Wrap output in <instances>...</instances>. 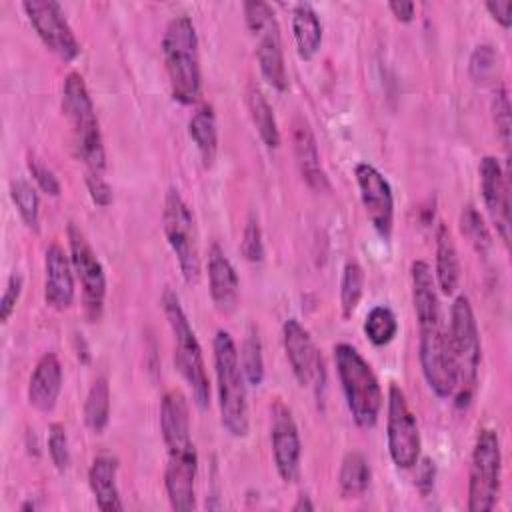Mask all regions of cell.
Wrapping results in <instances>:
<instances>
[{
	"label": "cell",
	"instance_id": "22",
	"mask_svg": "<svg viewBox=\"0 0 512 512\" xmlns=\"http://www.w3.org/2000/svg\"><path fill=\"white\" fill-rule=\"evenodd\" d=\"M292 140H294L296 162H298V168H300V174H302L304 182L316 192H328L330 190V180H328V176H326V172L320 164V152H318L314 132L310 130L308 122L300 116L294 120Z\"/></svg>",
	"mask_w": 512,
	"mask_h": 512
},
{
	"label": "cell",
	"instance_id": "3",
	"mask_svg": "<svg viewBox=\"0 0 512 512\" xmlns=\"http://www.w3.org/2000/svg\"><path fill=\"white\" fill-rule=\"evenodd\" d=\"M62 114L66 116L72 132L76 156L86 166V172L104 174L106 152L96 116L94 102L88 86L78 72H70L62 84Z\"/></svg>",
	"mask_w": 512,
	"mask_h": 512
},
{
	"label": "cell",
	"instance_id": "23",
	"mask_svg": "<svg viewBox=\"0 0 512 512\" xmlns=\"http://www.w3.org/2000/svg\"><path fill=\"white\" fill-rule=\"evenodd\" d=\"M116 474H118V460L110 454H98L88 470V484L94 494L96 506L102 512H120L124 510V504L120 500L118 484H116Z\"/></svg>",
	"mask_w": 512,
	"mask_h": 512
},
{
	"label": "cell",
	"instance_id": "12",
	"mask_svg": "<svg viewBox=\"0 0 512 512\" xmlns=\"http://www.w3.org/2000/svg\"><path fill=\"white\" fill-rule=\"evenodd\" d=\"M68 248L74 274L82 288L84 314L90 322H98L104 314L106 272L84 232L76 224H68Z\"/></svg>",
	"mask_w": 512,
	"mask_h": 512
},
{
	"label": "cell",
	"instance_id": "16",
	"mask_svg": "<svg viewBox=\"0 0 512 512\" xmlns=\"http://www.w3.org/2000/svg\"><path fill=\"white\" fill-rule=\"evenodd\" d=\"M354 176L372 228L384 242H390L394 228V194L390 182L376 166L368 162H358L354 166Z\"/></svg>",
	"mask_w": 512,
	"mask_h": 512
},
{
	"label": "cell",
	"instance_id": "35",
	"mask_svg": "<svg viewBox=\"0 0 512 512\" xmlns=\"http://www.w3.org/2000/svg\"><path fill=\"white\" fill-rule=\"evenodd\" d=\"M500 56L490 44H478L468 60V72L476 84H488L498 76Z\"/></svg>",
	"mask_w": 512,
	"mask_h": 512
},
{
	"label": "cell",
	"instance_id": "19",
	"mask_svg": "<svg viewBox=\"0 0 512 512\" xmlns=\"http://www.w3.org/2000/svg\"><path fill=\"white\" fill-rule=\"evenodd\" d=\"M74 268L70 254L60 244H50L44 254V300L54 310H68L74 304Z\"/></svg>",
	"mask_w": 512,
	"mask_h": 512
},
{
	"label": "cell",
	"instance_id": "38",
	"mask_svg": "<svg viewBox=\"0 0 512 512\" xmlns=\"http://www.w3.org/2000/svg\"><path fill=\"white\" fill-rule=\"evenodd\" d=\"M240 252L248 262H262V258H264L262 230H260L256 214H250L246 220L242 240H240Z\"/></svg>",
	"mask_w": 512,
	"mask_h": 512
},
{
	"label": "cell",
	"instance_id": "34",
	"mask_svg": "<svg viewBox=\"0 0 512 512\" xmlns=\"http://www.w3.org/2000/svg\"><path fill=\"white\" fill-rule=\"evenodd\" d=\"M460 230L480 256L488 254V250L492 248V236H490V230H488L482 214L476 210L474 204L462 206V210H460Z\"/></svg>",
	"mask_w": 512,
	"mask_h": 512
},
{
	"label": "cell",
	"instance_id": "43",
	"mask_svg": "<svg viewBox=\"0 0 512 512\" xmlns=\"http://www.w3.org/2000/svg\"><path fill=\"white\" fill-rule=\"evenodd\" d=\"M486 10L490 12V16L502 26V28H510L512 24V16H510V10H512V2L510 0H488L486 2Z\"/></svg>",
	"mask_w": 512,
	"mask_h": 512
},
{
	"label": "cell",
	"instance_id": "7",
	"mask_svg": "<svg viewBox=\"0 0 512 512\" xmlns=\"http://www.w3.org/2000/svg\"><path fill=\"white\" fill-rule=\"evenodd\" d=\"M448 338L456 364L454 404L456 408H468L476 394L482 346L470 300L464 294L456 296L452 302Z\"/></svg>",
	"mask_w": 512,
	"mask_h": 512
},
{
	"label": "cell",
	"instance_id": "31",
	"mask_svg": "<svg viewBox=\"0 0 512 512\" xmlns=\"http://www.w3.org/2000/svg\"><path fill=\"white\" fill-rule=\"evenodd\" d=\"M10 198L22 218V222L38 232L40 230V198L36 188L26 178H14L10 182Z\"/></svg>",
	"mask_w": 512,
	"mask_h": 512
},
{
	"label": "cell",
	"instance_id": "24",
	"mask_svg": "<svg viewBox=\"0 0 512 512\" xmlns=\"http://www.w3.org/2000/svg\"><path fill=\"white\" fill-rule=\"evenodd\" d=\"M432 272L438 290L452 296L460 282V260L454 238L444 222H440L436 228V264Z\"/></svg>",
	"mask_w": 512,
	"mask_h": 512
},
{
	"label": "cell",
	"instance_id": "18",
	"mask_svg": "<svg viewBox=\"0 0 512 512\" xmlns=\"http://www.w3.org/2000/svg\"><path fill=\"white\" fill-rule=\"evenodd\" d=\"M480 192L484 206L504 244H510V182L496 156L486 154L478 166Z\"/></svg>",
	"mask_w": 512,
	"mask_h": 512
},
{
	"label": "cell",
	"instance_id": "27",
	"mask_svg": "<svg viewBox=\"0 0 512 512\" xmlns=\"http://www.w3.org/2000/svg\"><path fill=\"white\" fill-rule=\"evenodd\" d=\"M246 106H248L252 124L258 132L260 140L264 142V146L278 148L280 146V130H278L274 110H272L270 102L266 100V96L262 94V90L254 84H250L246 90Z\"/></svg>",
	"mask_w": 512,
	"mask_h": 512
},
{
	"label": "cell",
	"instance_id": "39",
	"mask_svg": "<svg viewBox=\"0 0 512 512\" xmlns=\"http://www.w3.org/2000/svg\"><path fill=\"white\" fill-rule=\"evenodd\" d=\"M26 166H28V172H30L32 180L36 182V186H38L44 194H48V196H60L62 186H60V180H58V176L54 174L52 168H48V166H46L40 158H36L34 154L28 156Z\"/></svg>",
	"mask_w": 512,
	"mask_h": 512
},
{
	"label": "cell",
	"instance_id": "6",
	"mask_svg": "<svg viewBox=\"0 0 512 512\" xmlns=\"http://www.w3.org/2000/svg\"><path fill=\"white\" fill-rule=\"evenodd\" d=\"M162 310L174 340V364L188 384L194 404L200 410H206L210 406V380L206 374L202 346L180 304V296L172 288H166L162 294Z\"/></svg>",
	"mask_w": 512,
	"mask_h": 512
},
{
	"label": "cell",
	"instance_id": "20",
	"mask_svg": "<svg viewBox=\"0 0 512 512\" xmlns=\"http://www.w3.org/2000/svg\"><path fill=\"white\" fill-rule=\"evenodd\" d=\"M208 268V290L214 308L220 314H232L238 306L240 298V280L236 268L224 254L218 242H212L206 258Z\"/></svg>",
	"mask_w": 512,
	"mask_h": 512
},
{
	"label": "cell",
	"instance_id": "14",
	"mask_svg": "<svg viewBox=\"0 0 512 512\" xmlns=\"http://www.w3.org/2000/svg\"><path fill=\"white\" fill-rule=\"evenodd\" d=\"M32 28L42 44L54 52L60 60L72 62L80 54V42L76 40L72 26L68 24L62 6L54 0H26L22 4Z\"/></svg>",
	"mask_w": 512,
	"mask_h": 512
},
{
	"label": "cell",
	"instance_id": "32",
	"mask_svg": "<svg viewBox=\"0 0 512 512\" xmlns=\"http://www.w3.org/2000/svg\"><path fill=\"white\" fill-rule=\"evenodd\" d=\"M238 356H240V366L246 382L252 386H260L264 380V354H262V340L256 326H250L246 330Z\"/></svg>",
	"mask_w": 512,
	"mask_h": 512
},
{
	"label": "cell",
	"instance_id": "5",
	"mask_svg": "<svg viewBox=\"0 0 512 512\" xmlns=\"http://www.w3.org/2000/svg\"><path fill=\"white\" fill-rule=\"evenodd\" d=\"M334 364L348 412L356 426L372 428L382 410V388L366 358L346 342L334 346Z\"/></svg>",
	"mask_w": 512,
	"mask_h": 512
},
{
	"label": "cell",
	"instance_id": "2",
	"mask_svg": "<svg viewBox=\"0 0 512 512\" xmlns=\"http://www.w3.org/2000/svg\"><path fill=\"white\" fill-rule=\"evenodd\" d=\"M162 56L172 98L184 106L198 102L202 92L198 34L190 16L170 18L162 36Z\"/></svg>",
	"mask_w": 512,
	"mask_h": 512
},
{
	"label": "cell",
	"instance_id": "37",
	"mask_svg": "<svg viewBox=\"0 0 512 512\" xmlns=\"http://www.w3.org/2000/svg\"><path fill=\"white\" fill-rule=\"evenodd\" d=\"M48 454L56 470L64 472L70 464V448H68V434L60 422H52L48 428Z\"/></svg>",
	"mask_w": 512,
	"mask_h": 512
},
{
	"label": "cell",
	"instance_id": "26",
	"mask_svg": "<svg viewBox=\"0 0 512 512\" xmlns=\"http://www.w3.org/2000/svg\"><path fill=\"white\" fill-rule=\"evenodd\" d=\"M188 134L200 154L204 168H212L218 154V126L210 104H202L188 120Z\"/></svg>",
	"mask_w": 512,
	"mask_h": 512
},
{
	"label": "cell",
	"instance_id": "29",
	"mask_svg": "<svg viewBox=\"0 0 512 512\" xmlns=\"http://www.w3.org/2000/svg\"><path fill=\"white\" fill-rule=\"evenodd\" d=\"M110 420V384L106 376H98L88 394H86V402H84V424L100 434Z\"/></svg>",
	"mask_w": 512,
	"mask_h": 512
},
{
	"label": "cell",
	"instance_id": "4",
	"mask_svg": "<svg viewBox=\"0 0 512 512\" xmlns=\"http://www.w3.org/2000/svg\"><path fill=\"white\" fill-rule=\"evenodd\" d=\"M212 348L220 422L230 436L244 438L248 434L250 420L246 400V378L240 366L238 348L226 330L216 332Z\"/></svg>",
	"mask_w": 512,
	"mask_h": 512
},
{
	"label": "cell",
	"instance_id": "44",
	"mask_svg": "<svg viewBox=\"0 0 512 512\" xmlns=\"http://www.w3.org/2000/svg\"><path fill=\"white\" fill-rule=\"evenodd\" d=\"M390 12L396 16V20L400 22H412L414 20V12H416V4L410 0H396L388 4Z\"/></svg>",
	"mask_w": 512,
	"mask_h": 512
},
{
	"label": "cell",
	"instance_id": "10",
	"mask_svg": "<svg viewBox=\"0 0 512 512\" xmlns=\"http://www.w3.org/2000/svg\"><path fill=\"white\" fill-rule=\"evenodd\" d=\"M502 450L498 432L480 428L474 440L468 476V512H490L500 494Z\"/></svg>",
	"mask_w": 512,
	"mask_h": 512
},
{
	"label": "cell",
	"instance_id": "36",
	"mask_svg": "<svg viewBox=\"0 0 512 512\" xmlns=\"http://www.w3.org/2000/svg\"><path fill=\"white\" fill-rule=\"evenodd\" d=\"M492 120H494V126H496V136L500 138L504 148H508L510 146L512 118H510V98H508V90L504 86H500L494 92V98H492Z\"/></svg>",
	"mask_w": 512,
	"mask_h": 512
},
{
	"label": "cell",
	"instance_id": "25",
	"mask_svg": "<svg viewBox=\"0 0 512 512\" xmlns=\"http://www.w3.org/2000/svg\"><path fill=\"white\" fill-rule=\"evenodd\" d=\"M292 36L296 42L298 56L302 60H312L322 46V24L308 2H300L292 10Z\"/></svg>",
	"mask_w": 512,
	"mask_h": 512
},
{
	"label": "cell",
	"instance_id": "33",
	"mask_svg": "<svg viewBox=\"0 0 512 512\" xmlns=\"http://www.w3.org/2000/svg\"><path fill=\"white\" fill-rule=\"evenodd\" d=\"M364 292V270L356 260H348L342 268V278H340V308L342 316L350 318Z\"/></svg>",
	"mask_w": 512,
	"mask_h": 512
},
{
	"label": "cell",
	"instance_id": "30",
	"mask_svg": "<svg viewBox=\"0 0 512 512\" xmlns=\"http://www.w3.org/2000/svg\"><path fill=\"white\" fill-rule=\"evenodd\" d=\"M362 328H364V334H366L368 342L372 346L382 348V346H388L396 338L398 320H396L394 312L388 306L378 304V306L370 308Z\"/></svg>",
	"mask_w": 512,
	"mask_h": 512
},
{
	"label": "cell",
	"instance_id": "42",
	"mask_svg": "<svg viewBox=\"0 0 512 512\" xmlns=\"http://www.w3.org/2000/svg\"><path fill=\"white\" fill-rule=\"evenodd\" d=\"M434 478H436V466L434 460L430 458H418L416 462V488L422 496H428L430 490L434 488Z\"/></svg>",
	"mask_w": 512,
	"mask_h": 512
},
{
	"label": "cell",
	"instance_id": "28",
	"mask_svg": "<svg viewBox=\"0 0 512 512\" xmlns=\"http://www.w3.org/2000/svg\"><path fill=\"white\" fill-rule=\"evenodd\" d=\"M338 484L344 498H360L368 490L370 464L362 452L352 450L344 456L338 472Z\"/></svg>",
	"mask_w": 512,
	"mask_h": 512
},
{
	"label": "cell",
	"instance_id": "21",
	"mask_svg": "<svg viewBox=\"0 0 512 512\" xmlns=\"http://www.w3.org/2000/svg\"><path fill=\"white\" fill-rule=\"evenodd\" d=\"M62 364L54 352H44L28 380V402L34 410L48 414L56 408L62 392Z\"/></svg>",
	"mask_w": 512,
	"mask_h": 512
},
{
	"label": "cell",
	"instance_id": "15",
	"mask_svg": "<svg viewBox=\"0 0 512 512\" xmlns=\"http://www.w3.org/2000/svg\"><path fill=\"white\" fill-rule=\"evenodd\" d=\"M282 342L296 382L302 388H314L316 396H320L326 372L322 354L318 352L310 332L296 318H288L282 326Z\"/></svg>",
	"mask_w": 512,
	"mask_h": 512
},
{
	"label": "cell",
	"instance_id": "40",
	"mask_svg": "<svg viewBox=\"0 0 512 512\" xmlns=\"http://www.w3.org/2000/svg\"><path fill=\"white\" fill-rule=\"evenodd\" d=\"M22 286H24V278L20 272H12L8 276V282H6V288H4V294L0 298V320L6 324L10 320V316L14 314L16 310V304L20 300V294H22Z\"/></svg>",
	"mask_w": 512,
	"mask_h": 512
},
{
	"label": "cell",
	"instance_id": "11",
	"mask_svg": "<svg viewBox=\"0 0 512 512\" xmlns=\"http://www.w3.org/2000/svg\"><path fill=\"white\" fill-rule=\"evenodd\" d=\"M418 358L428 388L438 398H450L456 392V364L450 348L448 330L442 318L418 322Z\"/></svg>",
	"mask_w": 512,
	"mask_h": 512
},
{
	"label": "cell",
	"instance_id": "45",
	"mask_svg": "<svg viewBox=\"0 0 512 512\" xmlns=\"http://www.w3.org/2000/svg\"><path fill=\"white\" fill-rule=\"evenodd\" d=\"M292 510L294 512H300V510H314V504L310 502V498L308 496H298V500H296V504L292 506Z\"/></svg>",
	"mask_w": 512,
	"mask_h": 512
},
{
	"label": "cell",
	"instance_id": "1",
	"mask_svg": "<svg viewBox=\"0 0 512 512\" xmlns=\"http://www.w3.org/2000/svg\"><path fill=\"white\" fill-rule=\"evenodd\" d=\"M160 432L166 446L164 488L170 506L190 512L196 506L198 454L190 436V406L180 390H168L160 402Z\"/></svg>",
	"mask_w": 512,
	"mask_h": 512
},
{
	"label": "cell",
	"instance_id": "17",
	"mask_svg": "<svg viewBox=\"0 0 512 512\" xmlns=\"http://www.w3.org/2000/svg\"><path fill=\"white\" fill-rule=\"evenodd\" d=\"M270 444H272V458L278 476L290 484L296 482L300 476V458H302V442L298 434V426L292 418L290 408L276 400L270 406Z\"/></svg>",
	"mask_w": 512,
	"mask_h": 512
},
{
	"label": "cell",
	"instance_id": "13",
	"mask_svg": "<svg viewBox=\"0 0 512 512\" xmlns=\"http://www.w3.org/2000/svg\"><path fill=\"white\" fill-rule=\"evenodd\" d=\"M386 438L392 462L402 470L414 468L420 458V432L416 416L412 414L402 388L396 384H390L388 388Z\"/></svg>",
	"mask_w": 512,
	"mask_h": 512
},
{
	"label": "cell",
	"instance_id": "9",
	"mask_svg": "<svg viewBox=\"0 0 512 512\" xmlns=\"http://www.w3.org/2000/svg\"><path fill=\"white\" fill-rule=\"evenodd\" d=\"M162 230L172 254L176 256L184 282L196 284L202 268L198 228L190 206L176 188L166 192L162 208Z\"/></svg>",
	"mask_w": 512,
	"mask_h": 512
},
{
	"label": "cell",
	"instance_id": "41",
	"mask_svg": "<svg viewBox=\"0 0 512 512\" xmlns=\"http://www.w3.org/2000/svg\"><path fill=\"white\" fill-rule=\"evenodd\" d=\"M86 188L90 192V198L96 206L100 208H106L112 204V188L110 184L106 182L104 174H92V172H86Z\"/></svg>",
	"mask_w": 512,
	"mask_h": 512
},
{
	"label": "cell",
	"instance_id": "8",
	"mask_svg": "<svg viewBox=\"0 0 512 512\" xmlns=\"http://www.w3.org/2000/svg\"><path fill=\"white\" fill-rule=\"evenodd\" d=\"M246 26L256 44V60L264 80L278 92L288 90V74L284 64L280 24L270 4L248 0L242 4Z\"/></svg>",
	"mask_w": 512,
	"mask_h": 512
}]
</instances>
